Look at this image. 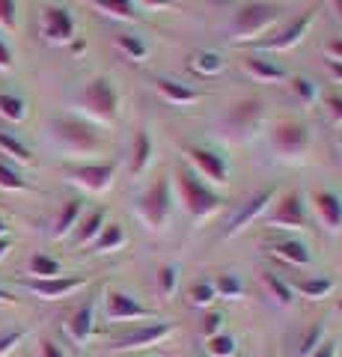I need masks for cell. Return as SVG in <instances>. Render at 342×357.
<instances>
[{"mask_svg": "<svg viewBox=\"0 0 342 357\" xmlns=\"http://www.w3.org/2000/svg\"><path fill=\"white\" fill-rule=\"evenodd\" d=\"M75 107H78V114L98 122V126H114L119 119V110H123V96H119V89L110 77L98 75L75 96Z\"/></svg>", "mask_w": 342, "mask_h": 357, "instance_id": "cell-1", "label": "cell"}, {"mask_svg": "<svg viewBox=\"0 0 342 357\" xmlns=\"http://www.w3.org/2000/svg\"><path fill=\"white\" fill-rule=\"evenodd\" d=\"M176 188H179V199L194 223L215 218L217 211L224 208V199L215 194V188H208L191 167H179V170H176Z\"/></svg>", "mask_w": 342, "mask_h": 357, "instance_id": "cell-2", "label": "cell"}, {"mask_svg": "<svg viewBox=\"0 0 342 357\" xmlns=\"http://www.w3.org/2000/svg\"><path fill=\"white\" fill-rule=\"evenodd\" d=\"M173 182L170 176H161L158 182H152L146 191L137 197L134 215L146 227V232H164L173 220Z\"/></svg>", "mask_w": 342, "mask_h": 357, "instance_id": "cell-3", "label": "cell"}, {"mask_svg": "<svg viewBox=\"0 0 342 357\" xmlns=\"http://www.w3.org/2000/svg\"><path fill=\"white\" fill-rule=\"evenodd\" d=\"M51 140L57 143L63 152L69 155H95L98 149L104 146L102 143V134H98L90 122H84L78 116H57L51 119Z\"/></svg>", "mask_w": 342, "mask_h": 357, "instance_id": "cell-4", "label": "cell"}, {"mask_svg": "<svg viewBox=\"0 0 342 357\" xmlns=\"http://www.w3.org/2000/svg\"><path fill=\"white\" fill-rule=\"evenodd\" d=\"M280 18H283V9L274 3H244L235 13L229 33H233L235 42H253L265 36L271 27H277Z\"/></svg>", "mask_w": 342, "mask_h": 357, "instance_id": "cell-5", "label": "cell"}, {"mask_svg": "<svg viewBox=\"0 0 342 357\" xmlns=\"http://www.w3.org/2000/svg\"><path fill=\"white\" fill-rule=\"evenodd\" d=\"M271 146L283 161H301L313 146V134L304 122L297 119H280L271 131Z\"/></svg>", "mask_w": 342, "mask_h": 357, "instance_id": "cell-6", "label": "cell"}, {"mask_svg": "<svg viewBox=\"0 0 342 357\" xmlns=\"http://www.w3.org/2000/svg\"><path fill=\"white\" fill-rule=\"evenodd\" d=\"M310 203L301 191H289L280 197V203H274V208L268 211V223L271 229H306L310 227Z\"/></svg>", "mask_w": 342, "mask_h": 357, "instance_id": "cell-7", "label": "cell"}, {"mask_svg": "<svg viewBox=\"0 0 342 357\" xmlns=\"http://www.w3.org/2000/svg\"><path fill=\"white\" fill-rule=\"evenodd\" d=\"M274 199H277V188L274 185H265V188H259L256 194H250L244 203L238 206V211L233 215V220L226 223V229L220 232V238H235V236H241L247 227H253V220L256 218H262L265 211H268L271 206H274Z\"/></svg>", "mask_w": 342, "mask_h": 357, "instance_id": "cell-8", "label": "cell"}, {"mask_svg": "<svg viewBox=\"0 0 342 357\" xmlns=\"http://www.w3.org/2000/svg\"><path fill=\"white\" fill-rule=\"evenodd\" d=\"M176 333V325L173 321H149V325H140L134 331L123 333L119 340L110 342V351H146L152 345H161L167 342L170 337Z\"/></svg>", "mask_w": 342, "mask_h": 357, "instance_id": "cell-9", "label": "cell"}, {"mask_svg": "<svg viewBox=\"0 0 342 357\" xmlns=\"http://www.w3.org/2000/svg\"><path fill=\"white\" fill-rule=\"evenodd\" d=\"M185 155L191 161V170L205 178L208 188H224L229 182V161L220 152L208 146H185Z\"/></svg>", "mask_w": 342, "mask_h": 357, "instance_id": "cell-10", "label": "cell"}, {"mask_svg": "<svg viewBox=\"0 0 342 357\" xmlns=\"http://www.w3.org/2000/svg\"><path fill=\"white\" fill-rule=\"evenodd\" d=\"M65 178L69 185L81 188L86 194H104L114 188V178H116V164L114 161H104V164H75V167H65Z\"/></svg>", "mask_w": 342, "mask_h": 357, "instance_id": "cell-11", "label": "cell"}, {"mask_svg": "<svg viewBox=\"0 0 342 357\" xmlns=\"http://www.w3.org/2000/svg\"><path fill=\"white\" fill-rule=\"evenodd\" d=\"M104 316L110 325L116 321H149V319H158L155 310L143 307L137 298H131L123 289H107L104 292Z\"/></svg>", "mask_w": 342, "mask_h": 357, "instance_id": "cell-12", "label": "cell"}, {"mask_svg": "<svg viewBox=\"0 0 342 357\" xmlns=\"http://www.w3.org/2000/svg\"><path fill=\"white\" fill-rule=\"evenodd\" d=\"M39 33L48 45H72L75 42V18L65 6H42L39 9Z\"/></svg>", "mask_w": 342, "mask_h": 357, "instance_id": "cell-13", "label": "cell"}, {"mask_svg": "<svg viewBox=\"0 0 342 357\" xmlns=\"http://www.w3.org/2000/svg\"><path fill=\"white\" fill-rule=\"evenodd\" d=\"M316 15H318V6H310L304 15L292 18L289 24H283L271 39H265V42H259V45H262L265 51H277V54H280V51H292V48H297V45L306 39V33H310Z\"/></svg>", "mask_w": 342, "mask_h": 357, "instance_id": "cell-14", "label": "cell"}, {"mask_svg": "<svg viewBox=\"0 0 342 357\" xmlns=\"http://www.w3.org/2000/svg\"><path fill=\"white\" fill-rule=\"evenodd\" d=\"M86 283H90V277H51V280H33L30 277V280H24V286L42 301H63L81 292Z\"/></svg>", "mask_w": 342, "mask_h": 357, "instance_id": "cell-15", "label": "cell"}, {"mask_svg": "<svg viewBox=\"0 0 342 357\" xmlns=\"http://www.w3.org/2000/svg\"><path fill=\"white\" fill-rule=\"evenodd\" d=\"M310 208L318 218V223L330 232V236H339L342 232V197L334 191H313L310 194Z\"/></svg>", "mask_w": 342, "mask_h": 357, "instance_id": "cell-16", "label": "cell"}, {"mask_svg": "<svg viewBox=\"0 0 342 357\" xmlns=\"http://www.w3.org/2000/svg\"><path fill=\"white\" fill-rule=\"evenodd\" d=\"M262 122H265V105L259 98H244L229 114V128L238 131V140H247L250 134H256L262 128Z\"/></svg>", "mask_w": 342, "mask_h": 357, "instance_id": "cell-17", "label": "cell"}, {"mask_svg": "<svg viewBox=\"0 0 342 357\" xmlns=\"http://www.w3.org/2000/svg\"><path fill=\"white\" fill-rule=\"evenodd\" d=\"M265 250L274 259H280L286 265H295V268H306L313 265V250L310 244L301 241V238H280V241H268L265 244Z\"/></svg>", "mask_w": 342, "mask_h": 357, "instance_id": "cell-18", "label": "cell"}, {"mask_svg": "<svg viewBox=\"0 0 342 357\" xmlns=\"http://www.w3.org/2000/svg\"><path fill=\"white\" fill-rule=\"evenodd\" d=\"M155 89H158V96L164 98L167 105H173V107H191V105H196V102H203V93L200 89H194V86H187V84H182V81H173V77H155Z\"/></svg>", "mask_w": 342, "mask_h": 357, "instance_id": "cell-19", "label": "cell"}, {"mask_svg": "<svg viewBox=\"0 0 342 357\" xmlns=\"http://www.w3.org/2000/svg\"><path fill=\"white\" fill-rule=\"evenodd\" d=\"M241 69H244L256 84H280L286 81V69L274 60L262 57V54H244L241 57Z\"/></svg>", "mask_w": 342, "mask_h": 357, "instance_id": "cell-20", "label": "cell"}, {"mask_svg": "<svg viewBox=\"0 0 342 357\" xmlns=\"http://www.w3.org/2000/svg\"><path fill=\"white\" fill-rule=\"evenodd\" d=\"M95 331V301H86L72 312V319L65 321V333L75 345H86Z\"/></svg>", "mask_w": 342, "mask_h": 357, "instance_id": "cell-21", "label": "cell"}, {"mask_svg": "<svg viewBox=\"0 0 342 357\" xmlns=\"http://www.w3.org/2000/svg\"><path fill=\"white\" fill-rule=\"evenodd\" d=\"M81 218H84V199L75 197V199H69V203H63L57 220H54L51 238L60 241V238L69 236V232H75V229H78V223H81Z\"/></svg>", "mask_w": 342, "mask_h": 357, "instance_id": "cell-22", "label": "cell"}, {"mask_svg": "<svg viewBox=\"0 0 342 357\" xmlns=\"http://www.w3.org/2000/svg\"><path fill=\"white\" fill-rule=\"evenodd\" d=\"M152 155H155V143H152V134L146 128H140L134 134V146H131V164H128V170L131 176H143L149 170V164H152Z\"/></svg>", "mask_w": 342, "mask_h": 357, "instance_id": "cell-23", "label": "cell"}, {"mask_svg": "<svg viewBox=\"0 0 342 357\" xmlns=\"http://www.w3.org/2000/svg\"><path fill=\"white\" fill-rule=\"evenodd\" d=\"M90 3L95 13H102L104 18H114V21H137L140 18V6L134 0H84Z\"/></svg>", "mask_w": 342, "mask_h": 357, "instance_id": "cell-24", "label": "cell"}, {"mask_svg": "<svg viewBox=\"0 0 342 357\" xmlns=\"http://www.w3.org/2000/svg\"><path fill=\"white\" fill-rule=\"evenodd\" d=\"M104 223H107V208H93L86 218H81L78 232H75V248H90L98 238V232L104 229Z\"/></svg>", "mask_w": 342, "mask_h": 357, "instance_id": "cell-25", "label": "cell"}, {"mask_svg": "<svg viewBox=\"0 0 342 357\" xmlns=\"http://www.w3.org/2000/svg\"><path fill=\"white\" fill-rule=\"evenodd\" d=\"M187 66H191V72L200 75V77H217V75H224L226 60L220 57L217 51H194L191 57H187Z\"/></svg>", "mask_w": 342, "mask_h": 357, "instance_id": "cell-26", "label": "cell"}, {"mask_svg": "<svg viewBox=\"0 0 342 357\" xmlns=\"http://www.w3.org/2000/svg\"><path fill=\"white\" fill-rule=\"evenodd\" d=\"M292 289H295L297 295H304L306 301H325V298L334 295L336 280H334V277L318 274V277H304V280H297Z\"/></svg>", "mask_w": 342, "mask_h": 357, "instance_id": "cell-27", "label": "cell"}, {"mask_svg": "<svg viewBox=\"0 0 342 357\" xmlns=\"http://www.w3.org/2000/svg\"><path fill=\"white\" fill-rule=\"evenodd\" d=\"M125 244H128L125 229L119 227V223H104V229L98 232V238L90 248H93V253H116V250H123Z\"/></svg>", "mask_w": 342, "mask_h": 357, "instance_id": "cell-28", "label": "cell"}, {"mask_svg": "<svg viewBox=\"0 0 342 357\" xmlns=\"http://www.w3.org/2000/svg\"><path fill=\"white\" fill-rule=\"evenodd\" d=\"M114 45H116V51L131 63H146L149 60V45L140 36H134V33H116Z\"/></svg>", "mask_w": 342, "mask_h": 357, "instance_id": "cell-29", "label": "cell"}, {"mask_svg": "<svg viewBox=\"0 0 342 357\" xmlns=\"http://www.w3.org/2000/svg\"><path fill=\"white\" fill-rule=\"evenodd\" d=\"M27 274L33 280H51V277H63V265L48 253H33L27 262Z\"/></svg>", "mask_w": 342, "mask_h": 357, "instance_id": "cell-30", "label": "cell"}, {"mask_svg": "<svg viewBox=\"0 0 342 357\" xmlns=\"http://www.w3.org/2000/svg\"><path fill=\"white\" fill-rule=\"evenodd\" d=\"M262 283H265V289L271 292V298L280 301L283 307H292V304H295V289H292V283L283 280L277 271H271V268H268V271H262Z\"/></svg>", "mask_w": 342, "mask_h": 357, "instance_id": "cell-31", "label": "cell"}, {"mask_svg": "<svg viewBox=\"0 0 342 357\" xmlns=\"http://www.w3.org/2000/svg\"><path fill=\"white\" fill-rule=\"evenodd\" d=\"M289 93L295 96V102H301V107H306V110L318 105V98H322V89H318V84L310 81V77H289Z\"/></svg>", "mask_w": 342, "mask_h": 357, "instance_id": "cell-32", "label": "cell"}, {"mask_svg": "<svg viewBox=\"0 0 342 357\" xmlns=\"http://www.w3.org/2000/svg\"><path fill=\"white\" fill-rule=\"evenodd\" d=\"M212 286H215V295L224 298V301H241L244 298V280H241L238 274H233V271L217 274L212 280Z\"/></svg>", "mask_w": 342, "mask_h": 357, "instance_id": "cell-33", "label": "cell"}, {"mask_svg": "<svg viewBox=\"0 0 342 357\" xmlns=\"http://www.w3.org/2000/svg\"><path fill=\"white\" fill-rule=\"evenodd\" d=\"M179 283H182V268L176 262H167L158 271V292L164 301H173L176 292H179Z\"/></svg>", "mask_w": 342, "mask_h": 357, "instance_id": "cell-34", "label": "cell"}, {"mask_svg": "<svg viewBox=\"0 0 342 357\" xmlns=\"http://www.w3.org/2000/svg\"><path fill=\"white\" fill-rule=\"evenodd\" d=\"M0 152H3L6 158H13L15 164H33V152L9 131H0Z\"/></svg>", "mask_w": 342, "mask_h": 357, "instance_id": "cell-35", "label": "cell"}, {"mask_svg": "<svg viewBox=\"0 0 342 357\" xmlns=\"http://www.w3.org/2000/svg\"><path fill=\"white\" fill-rule=\"evenodd\" d=\"M325 331H327V325H325V319H318V321H313L310 328H306L304 333H301V342H297V354L301 357H310L318 345L325 342Z\"/></svg>", "mask_w": 342, "mask_h": 357, "instance_id": "cell-36", "label": "cell"}, {"mask_svg": "<svg viewBox=\"0 0 342 357\" xmlns=\"http://www.w3.org/2000/svg\"><path fill=\"white\" fill-rule=\"evenodd\" d=\"M0 116L6 122H24L27 119V105L21 96H13V93H0Z\"/></svg>", "mask_w": 342, "mask_h": 357, "instance_id": "cell-37", "label": "cell"}, {"mask_svg": "<svg viewBox=\"0 0 342 357\" xmlns=\"http://www.w3.org/2000/svg\"><path fill=\"white\" fill-rule=\"evenodd\" d=\"M205 349H208V354H212V357H235L238 354V340L233 337V333L224 331V333H217V337L208 340Z\"/></svg>", "mask_w": 342, "mask_h": 357, "instance_id": "cell-38", "label": "cell"}, {"mask_svg": "<svg viewBox=\"0 0 342 357\" xmlns=\"http://www.w3.org/2000/svg\"><path fill=\"white\" fill-rule=\"evenodd\" d=\"M0 191H30V185L21 178V173L15 170V167L0 161Z\"/></svg>", "mask_w": 342, "mask_h": 357, "instance_id": "cell-39", "label": "cell"}, {"mask_svg": "<svg viewBox=\"0 0 342 357\" xmlns=\"http://www.w3.org/2000/svg\"><path fill=\"white\" fill-rule=\"evenodd\" d=\"M187 298H191V304H194V307H212L215 301H217L212 280H208V283H194V286H191V292H187Z\"/></svg>", "mask_w": 342, "mask_h": 357, "instance_id": "cell-40", "label": "cell"}, {"mask_svg": "<svg viewBox=\"0 0 342 357\" xmlns=\"http://www.w3.org/2000/svg\"><path fill=\"white\" fill-rule=\"evenodd\" d=\"M0 27L13 33L18 27V3L15 0H0Z\"/></svg>", "mask_w": 342, "mask_h": 357, "instance_id": "cell-41", "label": "cell"}, {"mask_svg": "<svg viewBox=\"0 0 342 357\" xmlns=\"http://www.w3.org/2000/svg\"><path fill=\"white\" fill-rule=\"evenodd\" d=\"M224 312H205L203 316V325H200V331H203V337L205 340H212V337H217V333H224Z\"/></svg>", "mask_w": 342, "mask_h": 357, "instance_id": "cell-42", "label": "cell"}, {"mask_svg": "<svg viewBox=\"0 0 342 357\" xmlns=\"http://www.w3.org/2000/svg\"><path fill=\"white\" fill-rule=\"evenodd\" d=\"M27 337V331H9V333H0V357H6L15 345Z\"/></svg>", "mask_w": 342, "mask_h": 357, "instance_id": "cell-43", "label": "cell"}, {"mask_svg": "<svg viewBox=\"0 0 342 357\" xmlns=\"http://www.w3.org/2000/svg\"><path fill=\"white\" fill-rule=\"evenodd\" d=\"M310 357H339V342L336 340H325Z\"/></svg>", "mask_w": 342, "mask_h": 357, "instance_id": "cell-44", "label": "cell"}, {"mask_svg": "<svg viewBox=\"0 0 342 357\" xmlns=\"http://www.w3.org/2000/svg\"><path fill=\"white\" fill-rule=\"evenodd\" d=\"M327 110L334 126H342V96H327Z\"/></svg>", "mask_w": 342, "mask_h": 357, "instance_id": "cell-45", "label": "cell"}, {"mask_svg": "<svg viewBox=\"0 0 342 357\" xmlns=\"http://www.w3.org/2000/svg\"><path fill=\"white\" fill-rule=\"evenodd\" d=\"M39 357H65V351L54 340H42L39 342Z\"/></svg>", "mask_w": 342, "mask_h": 357, "instance_id": "cell-46", "label": "cell"}, {"mask_svg": "<svg viewBox=\"0 0 342 357\" xmlns=\"http://www.w3.org/2000/svg\"><path fill=\"white\" fill-rule=\"evenodd\" d=\"M13 69V51H9V45L0 39V72H9Z\"/></svg>", "mask_w": 342, "mask_h": 357, "instance_id": "cell-47", "label": "cell"}, {"mask_svg": "<svg viewBox=\"0 0 342 357\" xmlns=\"http://www.w3.org/2000/svg\"><path fill=\"white\" fill-rule=\"evenodd\" d=\"M134 3L143 9H173L176 0H134Z\"/></svg>", "mask_w": 342, "mask_h": 357, "instance_id": "cell-48", "label": "cell"}, {"mask_svg": "<svg viewBox=\"0 0 342 357\" xmlns=\"http://www.w3.org/2000/svg\"><path fill=\"white\" fill-rule=\"evenodd\" d=\"M325 54H327V57L334 60V63H342V39H330L327 48H325Z\"/></svg>", "mask_w": 342, "mask_h": 357, "instance_id": "cell-49", "label": "cell"}, {"mask_svg": "<svg viewBox=\"0 0 342 357\" xmlns=\"http://www.w3.org/2000/svg\"><path fill=\"white\" fill-rule=\"evenodd\" d=\"M327 69H330V75H334V81H339V84H342V63L327 60Z\"/></svg>", "mask_w": 342, "mask_h": 357, "instance_id": "cell-50", "label": "cell"}, {"mask_svg": "<svg viewBox=\"0 0 342 357\" xmlns=\"http://www.w3.org/2000/svg\"><path fill=\"white\" fill-rule=\"evenodd\" d=\"M9 248H13V241H9V236H3V238H0V259L9 253Z\"/></svg>", "mask_w": 342, "mask_h": 357, "instance_id": "cell-51", "label": "cell"}, {"mask_svg": "<svg viewBox=\"0 0 342 357\" xmlns=\"http://www.w3.org/2000/svg\"><path fill=\"white\" fill-rule=\"evenodd\" d=\"M0 304H15V295H9L6 289H0Z\"/></svg>", "mask_w": 342, "mask_h": 357, "instance_id": "cell-52", "label": "cell"}, {"mask_svg": "<svg viewBox=\"0 0 342 357\" xmlns=\"http://www.w3.org/2000/svg\"><path fill=\"white\" fill-rule=\"evenodd\" d=\"M84 48H86V45H84L81 39H75V42H72V51H75V54H81Z\"/></svg>", "mask_w": 342, "mask_h": 357, "instance_id": "cell-53", "label": "cell"}, {"mask_svg": "<svg viewBox=\"0 0 342 357\" xmlns=\"http://www.w3.org/2000/svg\"><path fill=\"white\" fill-rule=\"evenodd\" d=\"M334 13H336V18L342 21V0H334Z\"/></svg>", "mask_w": 342, "mask_h": 357, "instance_id": "cell-54", "label": "cell"}, {"mask_svg": "<svg viewBox=\"0 0 342 357\" xmlns=\"http://www.w3.org/2000/svg\"><path fill=\"white\" fill-rule=\"evenodd\" d=\"M3 236H6V220L0 218V238H3Z\"/></svg>", "mask_w": 342, "mask_h": 357, "instance_id": "cell-55", "label": "cell"}, {"mask_svg": "<svg viewBox=\"0 0 342 357\" xmlns=\"http://www.w3.org/2000/svg\"><path fill=\"white\" fill-rule=\"evenodd\" d=\"M262 357H274V354H262Z\"/></svg>", "mask_w": 342, "mask_h": 357, "instance_id": "cell-56", "label": "cell"}, {"mask_svg": "<svg viewBox=\"0 0 342 357\" xmlns=\"http://www.w3.org/2000/svg\"><path fill=\"white\" fill-rule=\"evenodd\" d=\"M220 3H229V0H220Z\"/></svg>", "mask_w": 342, "mask_h": 357, "instance_id": "cell-57", "label": "cell"}, {"mask_svg": "<svg viewBox=\"0 0 342 357\" xmlns=\"http://www.w3.org/2000/svg\"><path fill=\"white\" fill-rule=\"evenodd\" d=\"M339 143H342V134H339Z\"/></svg>", "mask_w": 342, "mask_h": 357, "instance_id": "cell-58", "label": "cell"}]
</instances>
